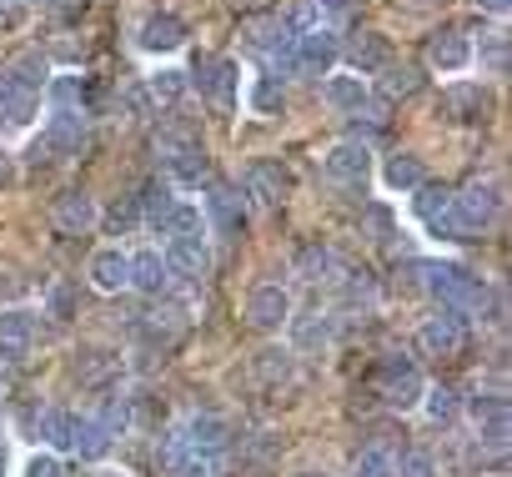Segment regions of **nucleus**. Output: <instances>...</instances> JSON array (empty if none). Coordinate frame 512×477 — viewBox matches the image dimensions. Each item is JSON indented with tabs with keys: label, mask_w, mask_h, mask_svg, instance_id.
I'll use <instances>...</instances> for the list:
<instances>
[{
	"label": "nucleus",
	"mask_w": 512,
	"mask_h": 477,
	"mask_svg": "<svg viewBox=\"0 0 512 477\" xmlns=\"http://www.w3.org/2000/svg\"><path fill=\"white\" fill-rule=\"evenodd\" d=\"M26 11V0H0V21H16Z\"/></svg>",
	"instance_id": "49"
},
{
	"label": "nucleus",
	"mask_w": 512,
	"mask_h": 477,
	"mask_svg": "<svg viewBox=\"0 0 512 477\" xmlns=\"http://www.w3.org/2000/svg\"><path fill=\"white\" fill-rule=\"evenodd\" d=\"M106 226H111L116 236H126L131 226H141V206H136V196H131V201H116V206L106 211Z\"/></svg>",
	"instance_id": "43"
},
{
	"label": "nucleus",
	"mask_w": 512,
	"mask_h": 477,
	"mask_svg": "<svg viewBox=\"0 0 512 477\" xmlns=\"http://www.w3.org/2000/svg\"><path fill=\"white\" fill-rule=\"evenodd\" d=\"M417 407H427V422H437V427H452V422H457V412H462V402H457V392H452V387H427Z\"/></svg>",
	"instance_id": "38"
},
{
	"label": "nucleus",
	"mask_w": 512,
	"mask_h": 477,
	"mask_svg": "<svg viewBox=\"0 0 512 477\" xmlns=\"http://www.w3.org/2000/svg\"><path fill=\"white\" fill-rule=\"evenodd\" d=\"M412 196H417V221L437 236V242H462L457 221H452V191H447V186H427V181H422Z\"/></svg>",
	"instance_id": "18"
},
{
	"label": "nucleus",
	"mask_w": 512,
	"mask_h": 477,
	"mask_svg": "<svg viewBox=\"0 0 512 477\" xmlns=\"http://www.w3.org/2000/svg\"><path fill=\"white\" fill-rule=\"evenodd\" d=\"M96 477H131V472H116V467H101Z\"/></svg>",
	"instance_id": "51"
},
{
	"label": "nucleus",
	"mask_w": 512,
	"mask_h": 477,
	"mask_svg": "<svg viewBox=\"0 0 512 477\" xmlns=\"http://www.w3.org/2000/svg\"><path fill=\"white\" fill-rule=\"evenodd\" d=\"M292 312L297 307H292V292L282 282H262V287H251V297H246V322L256 332H287Z\"/></svg>",
	"instance_id": "15"
},
{
	"label": "nucleus",
	"mask_w": 512,
	"mask_h": 477,
	"mask_svg": "<svg viewBox=\"0 0 512 477\" xmlns=\"http://www.w3.org/2000/svg\"><path fill=\"white\" fill-rule=\"evenodd\" d=\"M46 312H51L56 322H66V317H71V292H66V287H51V292H46V307H41V317H46Z\"/></svg>",
	"instance_id": "47"
},
{
	"label": "nucleus",
	"mask_w": 512,
	"mask_h": 477,
	"mask_svg": "<svg viewBox=\"0 0 512 477\" xmlns=\"http://www.w3.org/2000/svg\"><path fill=\"white\" fill-rule=\"evenodd\" d=\"M467 337H472V322L457 317V312H447V307H437V312L417 327V352H422V357H437V362H452V357L467 352Z\"/></svg>",
	"instance_id": "6"
},
{
	"label": "nucleus",
	"mask_w": 512,
	"mask_h": 477,
	"mask_svg": "<svg viewBox=\"0 0 512 477\" xmlns=\"http://www.w3.org/2000/svg\"><path fill=\"white\" fill-rule=\"evenodd\" d=\"M422 392H427V377H422V367H417L407 352H387V357L377 362V397H382L392 412H412V407L422 402Z\"/></svg>",
	"instance_id": "5"
},
{
	"label": "nucleus",
	"mask_w": 512,
	"mask_h": 477,
	"mask_svg": "<svg viewBox=\"0 0 512 477\" xmlns=\"http://www.w3.org/2000/svg\"><path fill=\"white\" fill-rule=\"evenodd\" d=\"M131 292H141V297H151V302L171 292V272H166L161 247H141V252H131Z\"/></svg>",
	"instance_id": "25"
},
{
	"label": "nucleus",
	"mask_w": 512,
	"mask_h": 477,
	"mask_svg": "<svg viewBox=\"0 0 512 477\" xmlns=\"http://www.w3.org/2000/svg\"><path fill=\"white\" fill-rule=\"evenodd\" d=\"M21 477H61V457H56V452H36Z\"/></svg>",
	"instance_id": "46"
},
{
	"label": "nucleus",
	"mask_w": 512,
	"mask_h": 477,
	"mask_svg": "<svg viewBox=\"0 0 512 477\" xmlns=\"http://www.w3.org/2000/svg\"><path fill=\"white\" fill-rule=\"evenodd\" d=\"M292 272L312 287H337L342 282V257L327 247V242H307L297 257H292Z\"/></svg>",
	"instance_id": "23"
},
{
	"label": "nucleus",
	"mask_w": 512,
	"mask_h": 477,
	"mask_svg": "<svg viewBox=\"0 0 512 477\" xmlns=\"http://www.w3.org/2000/svg\"><path fill=\"white\" fill-rule=\"evenodd\" d=\"M81 146H86V111H51L31 151L36 161H46V156H81Z\"/></svg>",
	"instance_id": "11"
},
{
	"label": "nucleus",
	"mask_w": 512,
	"mask_h": 477,
	"mask_svg": "<svg viewBox=\"0 0 512 477\" xmlns=\"http://www.w3.org/2000/svg\"><path fill=\"white\" fill-rule=\"evenodd\" d=\"M342 51L352 56V71H357L362 81H372V76H382V71L392 66V46H387L382 31H362V36H352Z\"/></svg>",
	"instance_id": "26"
},
{
	"label": "nucleus",
	"mask_w": 512,
	"mask_h": 477,
	"mask_svg": "<svg viewBox=\"0 0 512 477\" xmlns=\"http://www.w3.org/2000/svg\"><path fill=\"white\" fill-rule=\"evenodd\" d=\"M121 372H126L121 352H101V347L81 352V362H76V382H81V387H91V392H116Z\"/></svg>",
	"instance_id": "27"
},
{
	"label": "nucleus",
	"mask_w": 512,
	"mask_h": 477,
	"mask_svg": "<svg viewBox=\"0 0 512 477\" xmlns=\"http://www.w3.org/2000/svg\"><path fill=\"white\" fill-rule=\"evenodd\" d=\"M497 216H502V186L497 181H467L462 191H452V221H457L462 242L482 236Z\"/></svg>",
	"instance_id": "4"
},
{
	"label": "nucleus",
	"mask_w": 512,
	"mask_h": 477,
	"mask_svg": "<svg viewBox=\"0 0 512 477\" xmlns=\"http://www.w3.org/2000/svg\"><path fill=\"white\" fill-rule=\"evenodd\" d=\"M256 377L272 382L277 392L297 382V352H282V347H267V352H256Z\"/></svg>",
	"instance_id": "33"
},
{
	"label": "nucleus",
	"mask_w": 512,
	"mask_h": 477,
	"mask_svg": "<svg viewBox=\"0 0 512 477\" xmlns=\"http://www.w3.org/2000/svg\"><path fill=\"white\" fill-rule=\"evenodd\" d=\"M427 66L437 76H462L472 66V36L457 31V26H442L432 41H427Z\"/></svg>",
	"instance_id": "19"
},
{
	"label": "nucleus",
	"mask_w": 512,
	"mask_h": 477,
	"mask_svg": "<svg viewBox=\"0 0 512 477\" xmlns=\"http://www.w3.org/2000/svg\"><path fill=\"white\" fill-rule=\"evenodd\" d=\"M322 171H327L337 186L362 191V186L372 181V141H357V136L332 141V146L322 151Z\"/></svg>",
	"instance_id": "9"
},
{
	"label": "nucleus",
	"mask_w": 512,
	"mask_h": 477,
	"mask_svg": "<svg viewBox=\"0 0 512 477\" xmlns=\"http://www.w3.org/2000/svg\"><path fill=\"white\" fill-rule=\"evenodd\" d=\"M71 437H76V412H66V407H46V412L36 417V442L71 452Z\"/></svg>",
	"instance_id": "31"
},
{
	"label": "nucleus",
	"mask_w": 512,
	"mask_h": 477,
	"mask_svg": "<svg viewBox=\"0 0 512 477\" xmlns=\"http://www.w3.org/2000/svg\"><path fill=\"white\" fill-rule=\"evenodd\" d=\"M96 221H101V206H96L91 191H61L56 206H51V226L61 236H86Z\"/></svg>",
	"instance_id": "20"
},
{
	"label": "nucleus",
	"mask_w": 512,
	"mask_h": 477,
	"mask_svg": "<svg viewBox=\"0 0 512 477\" xmlns=\"http://www.w3.org/2000/svg\"><path fill=\"white\" fill-rule=\"evenodd\" d=\"M111 442H116V437H111V427H106L96 412H76V437H71V452H76V457H91V462H96V457L111 452Z\"/></svg>",
	"instance_id": "29"
},
{
	"label": "nucleus",
	"mask_w": 512,
	"mask_h": 477,
	"mask_svg": "<svg viewBox=\"0 0 512 477\" xmlns=\"http://www.w3.org/2000/svg\"><path fill=\"white\" fill-rule=\"evenodd\" d=\"M312 11H317V21H322V26H332V31H337V21L352 11V0H312Z\"/></svg>",
	"instance_id": "45"
},
{
	"label": "nucleus",
	"mask_w": 512,
	"mask_h": 477,
	"mask_svg": "<svg viewBox=\"0 0 512 477\" xmlns=\"http://www.w3.org/2000/svg\"><path fill=\"white\" fill-rule=\"evenodd\" d=\"M246 106H251V116H282V111H287V91H282V81H277V76H251V86H246Z\"/></svg>",
	"instance_id": "32"
},
{
	"label": "nucleus",
	"mask_w": 512,
	"mask_h": 477,
	"mask_svg": "<svg viewBox=\"0 0 512 477\" xmlns=\"http://www.w3.org/2000/svg\"><path fill=\"white\" fill-rule=\"evenodd\" d=\"M0 467H6V422H0Z\"/></svg>",
	"instance_id": "50"
},
{
	"label": "nucleus",
	"mask_w": 512,
	"mask_h": 477,
	"mask_svg": "<svg viewBox=\"0 0 512 477\" xmlns=\"http://www.w3.org/2000/svg\"><path fill=\"white\" fill-rule=\"evenodd\" d=\"M6 76H11L16 86H26V91H36V96H41V86L51 81V66H46V56H41V51H26L21 61H11V66H6Z\"/></svg>",
	"instance_id": "36"
},
{
	"label": "nucleus",
	"mask_w": 512,
	"mask_h": 477,
	"mask_svg": "<svg viewBox=\"0 0 512 477\" xmlns=\"http://www.w3.org/2000/svg\"><path fill=\"white\" fill-rule=\"evenodd\" d=\"M397 477H442V467H437V457L427 447H407L397 457Z\"/></svg>",
	"instance_id": "41"
},
{
	"label": "nucleus",
	"mask_w": 512,
	"mask_h": 477,
	"mask_svg": "<svg viewBox=\"0 0 512 477\" xmlns=\"http://www.w3.org/2000/svg\"><path fill=\"white\" fill-rule=\"evenodd\" d=\"M241 201L246 206H256V211H272V206H282L287 201V191H292V171L282 166V161H251L246 171H241Z\"/></svg>",
	"instance_id": "7"
},
{
	"label": "nucleus",
	"mask_w": 512,
	"mask_h": 477,
	"mask_svg": "<svg viewBox=\"0 0 512 477\" xmlns=\"http://www.w3.org/2000/svg\"><path fill=\"white\" fill-rule=\"evenodd\" d=\"M422 181H427L422 156H412V151H392V156L382 161V186H387L392 196H412Z\"/></svg>",
	"instance_id": "28"
},
{
	"label": "nucleus",
	"mask_w": 512,
	"mask_h": 477,
	"mask_svg": "<svg viewBox=\"0 0 512 477\" xmlns=\"http://www.w3.org/2000/svg\"><path fill=\"white\" fill-rule=\"evenodd\" d=\"M447 106H452L462 121H482V111H487V101H482L477 91H452V96H447Z\"/></svg>",
	"instance_id": "44"
},
{
	"label": "nucleus",
	"mask_w": 512,
	"mask_h": 477,
	"mask_svg": "<svg viewBox=\"0 0 512 477\" xmlns=\"http://www.w3.org/2000/svg\"><path fill=\"white\" fill-rule=\"evenodd\" d=\"M382 91L397 101V96H417L422 91V71L417 66H387L382 71Z\"/></svg>",
	"instance_id": "40"
},
{
	"label": "nucleus",
	"mask_w": 512,
	"mask_h": 477,
	"mask_svg": "<svg viewBox=\"0 0 512 477\" xmlns=\"http://www.w3.org/2000/svg\"><path fill=\"white\" fill-rule=\"evenodd\" d=\"M322 101L337 116H357L372 101V81H362L357 71H332V76H322Z\"/></svg>",
	"instance_id": "22"
},
{
	"label": "nucleus",
	"mask_w": 512,
	"mask_h": 477,
	"mask_svg": "<svg viewBox=\"0 0 512 477\" xmlns=\"http://www.w3.org/2000/svg\"><path fill=\"white\" fill-rule=\"evenodd\" d=\"M472 66H482L487 76H507V36L502 31L482 36V46H472Z\"/></svg>",
	"instance_id": "39"
},
{
	"label": "nucleus",
	"mask_w": 512,
	"mask_h": 477,
	"mask_svg": "<svg viewBox=\"0 0 512 477\" xmlns=\"http://www.w3.org/2000/svg\"><path fill=\"white\" fill-rule=\"evenodd\" d=\"M136 46H141L146 56H171V51H181V46H186V26H181V16H171V11H151V16L141 21V31H136Z\"/></svg>",
	"instance_id": "21"
},
{
	"label": "nucleus",
	"mask_w": 512,
	"mask_h": 477,
	"mask_svg": "<svg viewBox=\"0 0 512 477\" xmlns=\"http://www.w3.org/2000/svg\"><path fill=\"white\" fill-rule=\"evenodd\" d=\"M41 91H46V106L51 111H86V81L71 76V71H56Z\"/></svg>",
	"instance_id": "30"
},
{
	"label": "nucleus",
	"mask_w": 512,
	"mask_h": 477,
	"mask_svg": "<svg viewBox=\"0 0 512 477\" xmlns=\"http://www.w3.org/2000/svg\"><path fill=\"white\" fill-rule=\"evenodd\" d=\"M201 216H206V231H216L221 242H236V236L246 231V201H241V191L226 186V181H216V186L206 191Z\"/></svg>",
	"instance_id": "13"
},
{
	"label": "nucleus",
	"mask_w": 512,
	"mask_h": 477,
	"mask_svg": "<svg viewBox=\"0 0 512 477\" xmlns=\"http://www.w3.org/2000/svg\"><path fill=\"white\" fill-rule=\"evenodd\" d=\"M136 206H141V226H151V231L161 236V221H166V211L176 206V186H166V181H151V186L136 196Z\"/></svg>",
	"instance_id": "34"
},
{
	"label": "nucleus",
	"mask_w": 512,
	"mask_h": 477,
	"mask_svg": "<svg viewBox=\"0 0 512 477\" xmlns=\"http://www.w3.org/2000/svg\"><path fill=\"white\" fill-rule=\"evenodd\" d=\"M337 332H342V317L337 312H292V322H287V337H292V352H327L332 342H337Z\"/></svg>",
	"instance_id": "17"
},
{
	"label": "nucleus",
	"mask_w": 512,
	"mask_h": 477,
	"mask_svg": "<svg viewBox=\"0 0 512 477\" xmlns=\"http://www.w3.org/2000/svg\"><path fill=\"white\" fill-rule=\"evenodd\" d=\"M347 477H397V452H392L387 442H372V447L352 462Z\"/></svg>",
	"instance_id": "37"
},
{
	"label": "nucleus",
	"mask_w": 512,
	"mask_h": 477,
	"mask_svg": "<svg viewBox=\"0 0 512 477\" xmlns=\"http://www.w3.org/2000/svg\"><path fill=\"white\" fill-rule=\"evenodd\" d=\"M186 86H191L211 111L231 116L236 101H241V66H236L231 56H201L196 71H186Z\"/></svg>",
	"instance_id": "3"
},
{
	"label": "nucleus",
	"mask_w": 512,
	"mask_h": 477,
	"mask_svg": "<svg viewBox=\"0 0 512 477\" xmlns=\"http://www.w3.org/2000/svg\"><path fill=\"white\" fill-rule=\"evenodd\" d=\"M337 61H342V36L332 26L302 31L292 41V76H332Z\"/></svg>",
	"instance_id": "8"
},
{
	"label": "nucleus",
	"mask_w": 512,
	"mask_h": 477,
	"mask_svg": "<svg viewBox=\"0 0 512 477\" xmlns=\"http://www.w3.org/2000/svg\"><path fill=\"white\" fill-rule=\"evenodd\" d=\"M151 151H156V166H161V181L166 186L196 191L206 181V146L191 131H156Z\"/></svg>",
	"instance_id": "2"
},
{
	"label": "nucleus",
	"mask_w": 512,
	"mask_h": 477,
	"mask_svg": "<svg viewBox=\"0 0 512 477\" xmlns=\"http://www.w3.org/2000/svg\"><path fill=\"white\" fill-rule=\"evenodd\" d=\"M0 161H6V151H0Z\"/></svg>",
	"instance_id": "52"
},
{
	"label": "nucleus",
	"mask_w": 512,
	"mask_h": 477,
	"mask_svg": "<svg viewBox=\"0 0 512 477\" xmlns=\"http://www.w3.org/2000/svg\"><path fill=\"white\" fill-rule=\"evenodd\" d=\"M292 41H297V36H292V26H287L282 16H267V21H251V26H246V46L277 71V81L292 76Z\"/></svg>",
	"instance_id": "10"
},
{
	"label": "nucleus",
	"mask_w": 512,
	"mask_h": 477,
	"mask_svg": "<svg viewBox=\"0 0 512 477\" xmlns=\"http://www.w3.org/2000/svg\"><path fill=\"white\" fill-rule=\"evenodd\" d=\"M407 272L422 277L417 287H422L427 297H437V307H447V312H457V317H467V322L492 312V287H487V277H477V272H467V267H457V262H412Z\"/></svg>",
	"instance_id": "1"
},
{
	"label": "nucleus",
	"mask_w": 512,
	"mask_h": 477,
	"mask_svg": "<svg viewBox=\"0 0 512 477\" xmlns=\"http://www.w3.org/2000/svg\"><path fill=\"white\" fill-rule=\"evenodd\" d=\"M161 257H166L171 282H201L206 267H211V242H206V231H196V236H166Z\"/></svg>",
	"instance_id": "12"
},
{
	"label": "nucleus",
	"mask_w": 512,
	"mask_h": 477,
	"mask_svg": "<svg viewBox=\"0 0 512 477\" xmlns=\"http://www.w3.org/2000/svg\"><path fill=\"white\" fill-rule=\"evenodd\" d=\"M86 282L96 287V292H106V297H121V292H131V252L126 247H96L91 252V262H86Z\"/></svg>",
	"instance_id": "16"
},
{
	"label": "nucleus",
	"mask_w": 512,
	"mask_h": 477,
	"mask_svg": "<svg viewBox=\"0 0 512 477\" xmlns=\"http://www.w3.org/2000/svg\"><path fill=\"white\" fill-rule=\"evenodd\" d=\"M477 11H487V16H507L512 11V0H472Z\"/></svg>",
	"instance_id": "48"
},
{
	"label": "nucleus",
	"mask_w": 512,
	"mask_h": 477,
	"mask_svg": "<svg viewBox=\"0 0 512 477\" xmlns=\"http://www.w3.org/2000/svg\"><path fill=\"white\" fill-rule=\"evenodd\" d=\"M36 332H41V312L31 307H6L0 312V362L6 367H21L36 347Z\"/></svg>",
	"instance_id": "14"
},
{
	"label": "nucleus",
	"mask_w": 512,
	"mask_h": 477,
	"mask_svg": "<svg viewBox=\"0 0 512 477\" xmlns=\"http://www.w3.org/2000/svg\"><path fill=\"white\" fill-rule=\"evenodd\" d=\"M36 111H41V96L16 86L6 71H0V131H26L36 121Z\"/></svg>",
	"instance_id": "24"
},
{
	"label": "nucleus",
	"mask_w": 512,
	"mask_h": 477,
	"mask_svg": "<svg viewBox=\"0 0 512 477\" xmlns=\"http://www.w3.org/2000/svg\"><path fill=\"white\" fill-rule=\"evenodd\" d=\"M467 412H472V422H497V417H507V397L502 392H477L467 402Z\"/></svg>",
	"instance_id": "42"
},
{
	"label": "nucleus",
	"mask_w": 512,
	"mask_h": 477,
	"mask_svg": "<svg viewBox=\"0 0 512 477\" xmlns=\"http://www.w3.org/2000/svg\"><path fill=\"white\" fill-rule=\"evenodd\" d=\"M191 86H186V71L181 66H156L151 76H146V96L151 101H161V106H171V101H181Z\"/></svg>",
	"instance_id": "35"
}]
</instances>
